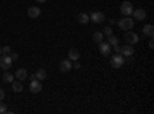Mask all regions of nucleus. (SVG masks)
I'll use <instances>...</instances> for the list:
<instances>
[{
	"label": "nucleus",
	"mask_w": 154,
	"mask_h": 114,
	"mask_svg": "<svg viewBox=\"0 0 154 114\" xmlns=\"http://www.w3.org/2000/svg\"><path fill=\"white\" fill-rule=\"evenodd\" d=\"M117 25H119V28H120V29L130 31V29L134 28V20H133L130 16H125V17H122V19L117 22Z\"/></svg>",
	"instance_id": "f257e3e1"
},
{
	"label": "nucleus",
	"mask_w": 154,
	"mask_h": 114,
	"mask_svg": "<svg viewBox=\"0 0 154 114\" xmlns=\"http://www.w3.org/2000/svg\"><path fill=\"white\" fill-rule=\"evenodd\" d=\"M109 62H111V66L112 68H122L125 65V57L120 53H116L114 56H111Z\"/></svg>",
	"instance_id": "f03ea898"
},
{
	"label": "nucleus",
	"mask_w": 154,
	"mask_h": 114,
	"mask_svg": "<svg viewBox=\"0 0 154 114\" xmlns=\"http://www.w3.org/2000/svg\"><path fill=\"white\" fill-rule=\"evenodd\" d=\"M29 91L37 94V93H40L42 91V80H38L34 77V74L31 75V83H29Z\"/></svg>",
	"instance_id": "7ed1b4c3"
},
{
	"label": "nucleus",
	"mask_w": 154,
	"mask_h": 114,
	"mask_svg": "<svg viewBox=\"0 0 154 114\" xmlns=\"http://www.w3.org/2000/svg\"><path fill=\"white\" fill-rule=\"evenodd\" d=\"M11 65H12V59H11L9 54H2L0 56V68L6 71V69L11 68Z\"/></svg>",
	"instance_id": "20e7f679"
},
{
	"label": "nucleus",
	"mask_w": 154,
	"mask_h": 114,
	"mask_svg": "<svg viewBox=\"0 0 154 114\" xmlns=\"http://www.w3.org/2000/svg\"><path fill=\"white\" fill-rule=\"evenodd\" d=\"M133 3L131 2H128V0H125V2L120 3V12L123 16H131L133 14Z\"/></svg>",
	"instance_id": "39448f33"
},
{
	"label": "nucleus",
	"mask_w": 154,
	"mask_h": 114,
	"mask_svg": "<svg viewBox=\"0 0 154 114\" xmlns=\"http://www.w3.org/2000/svg\"><path fill=\"white\" fill-rule=\"evenodd\" d=\"M89 20L94 22V23H103L106 20V16L100 11H94L93 14H89Z\"/></svg>",
	"instance_id": "423d86ee"
},
{
	"label": "nucleus",
	"mask_w": 154,
	"mask_h": 114,
	"mask_svg": "<svg viewBox=\"0 0 154 114\" xmlns=\"http://www.w3.org/2000/svg\"><path fill=\"white\" fill-rule=\"evenodd\" d=\"M131 16L134 17V20L142 22V20L146 19V11L142 9V8H137V9H133V14H131Z\"/></svg>",
	"instance_id": "0eeeda50"
},
{
	"label": "nucleus",
	"mask_w": 154,
	"mask_h": 114,
	"mask_svg": "<svg viewBox=\"0 0 154 114\" xmlns=\"http://www.w3.org/2000/svg\"><path fill=\"white\" fill-rule=\"evenodd\" d=\"M97 45H99V51H100L102 56H105V57H106L108 54H111V48H112V46H111L108 42H103V40H102V42L97 43Z\"/></svg>",
	"instance_id": "6e6552de"
},
{
	"label": "nucleus",
	"mask_w": 154,
	"mask_h": 114,
	"mask_svg": "<svg viewBox=\"0 0 154 114\" xmlns=\"http://www.w3.org/2000/svg\"><path fill=\"white\" fill-rule=\"evenodd\" d=\"M125 40L128 42V43H130V45H136L137 42H139V35L134 32V31H126L125 32Z\"/></svg>",
	"instance_id": "1a4fd4ad"
},
{
	"label": "nucleus",
	"mask_w": 154,
	"mask_h": 114,
	"mask_svg": "<svg viewBox=\"0 0 154 114\" xmlns=\"http://www.w3.org/2000/svg\"><path fill=\"white\" fill-rule=\"evenodd\" d=\"M71 68H72V62L69 59H65L59 63V69L62 72H68V71H71Z\"/></svg>",
	"instance_id": "9d476101"
},
{
	"label": "nucleus",
	"mask_w": 154,
	"mask_h": 114,
	"mask_svg": "<svg viewBox=\"0 0 154 114\" xmlns=\"http://www.w3.org/2000/svg\"><path fill=\"white\" fill-rule=\"evenodd\" d=\"M120 54H122L123 57H128V56H133V54H134V48H133V45H130V43H126V45L120 46Z\"/></svg>",
	"instance_id": "9b49d317"
},
{
	"label": "nucleus",
	"mask_w": 154,
	"mask_h": 114,
	"mask_svg": "<svg viewBox=\"0 0 154 114\" xmlns=\"http://www.w3.org/2000/svg\"><path fill=\"white\" fill-rule=\"evenodd\" d=\"M40 14H42V11H40V8H38V6H31L28 9V17H31V19L40 17Z\"/></svg>",
	"instance_id": "f8f14e48"
},
{
	"label": "nucleus",
	"mask_w": 154,
	"mask_h": 114,
	"mask_svg": "<svg viewBox=\"0 0 154 114\" xmlns=\"http://www.w3.org/2000/svg\"><path fill=\"white\" fill-rule=\"evenodd\" d=\"M14 77L17 79V80H20V82H23L25 79L28 77V71L25 69V68H19L17 71H16V74H14Z\"/></svg>",
	"instance_id": "ddd939ff"
},
{
	"label": "nucleus",
	"mask_w": 154,
	"mask_h": 114,
	"mask_svg": "<svg viewBox=\"0 0 154 114\" xmlns=\"http://www.w3.org/2000/svg\"><path fill=\"white\" fill-rule=\"evenodd\" d=\"M79 57H80V53H79V49H75V48H71L69 49V53H68V59L72 62H75V60H79Z\"/></svg>",
	"instance_id": "4468645a"
},
{
	"label": "nucleus",
	"mask_w": 154,
	"mask_h": 114,
	"mask_svg": "<svg viewBox=\"0 0 154 114\" xmlns=\"http://www.w3.org/2000/svg\"><path fill=\"white\" fill-rule=\"evenodd\" d=\"M142 32H143V35H146V37H151L154 35V26L152 25H145V26L142 28Z\"/></svg>",
	"instance_id": "2eb2a0df"
},
{
	"label": "nucleus",
	"mask_w": 154,
	"mask_h": 114,
	"mask_svg": "<svg viewBox=\"0 0 154 114\" xmlns=\"http://www.w3.org/2000/svg\"><path fill=\"white\" fill-rule=\"evenodd\" d=\"M11 85H12V91L14 93H22L23 91V85H22L20 80H12Z\"/></svg>",
	"instance_id": "dca6fc26"
},
{
	"label": "nucleus",
	"mask_w": 154,
	"mask_h": 114,
	"mask_svg": "<svg viewBox=\"0 0 154 114\" xmlns=\"http://www.w3.org/2000/svg\"><path fill=\"white\" fill-rule=\"evenodd\" d=\"M34 77L38 79V80H45V79H46V69L38 68V69L35 71V74H34Z\"/></svg>",
	"instance_id": "f3484780"
},
{
	"label": "nucleus",
	"mask_w": 154,
	"mask_h": 114,
	"mask_svg": "<svg viewBox=\"0 0 154 114\" xmlns=\"http://www.w3.org/2000/svg\"><path fill=\"white\" fill-rule=\"evenodd\" d=\"M77 22L82 23V25H86L89 22V14H85V12H80L79 16H77Z\"/></svg>",
	"instance_id": "a211bd4d"
},
{
	"label": "nucleus",
	"mask_w": 154,
	"mask_h": 114,
	"mask_svg": "<svg viewBox=\"0 0 154 114\" xmlns=\"http://www.w3.org/2000/svg\"><path fill=\"white\" fill-rule=\"evenodd\" d=\"M2 79H3V82H6V83H11V82L14 80L16 77H14V75H12L11 72H8V69H6V71L3 72V77H2Z\"/></svg>",
	"instance_id": "6ab92c4d"
},
{
	"label": "nucleus",
	"mask_w": 154,
	"mask_h": 114,
	"mask_svg": "<svg viewBox=\"0 0 154 114\" xmlns=\"http://www.w3.org/2000/svg\"><path fill=\"white\" fill-rule=\"evenodd\" d=\"M93 40H94L96 43H100L102 40H103V34H102V31H96V32L93 34Z\"/></svg>",
	"instance_id": "aec40b11"
},
{
	"label": "nucleus",
	"mask_w": 154,
	"mask_h": 114,
	"mask_svg": "<svg viewBox=\"0 0 154 114\" xmlns=\"http://www.w3.org/2000/svg\"><path fill=\"white\" fill-rule=\"evenodd\" d=\"M108 43L111 45V46H116V45H119V39H117V37H116V35H108Z\"/></svg>",
	"instance_id": "412c9836"
},
{
	"label": "nucleus",
	"mask_w": 154,
	"mask_h": 114,
	"mask_svg": "<svg viewBox=\"0 0 154 114\" xmlns=\"http://www.w3.org/2000/svg\"><path fill=\"white\" fill-rule=\"evenodd\" d=\"M102 34L106 35V37H108V35H111V34H112V28H111V26H105V28H103V31H102Z\"/></svg>",
	"instance_id": "4be33fe9"
},
{
	"label": "nucleus",
	"mask_w": 154,
	"mask_h": 114,
	"mask_svg": "<svg viewBox=\"0 0 154 114\" xmlns=\"http://www.w3.org/2000/svg\"><path fill=\"white\" fill-rule=\"evenodd\" d=\"M6 112H8V106L2 103V100H0V114H6Z\"/></svg>",
	"instance_id": "5701e85b"
},
{
	"label": "nucleus",
	"mask_w": 154,
	"mask_h": 114,
	"mask_svg": "<svg viewBox=\"0 0 154 114\" xmlns=\"http://www.w3.org/2000/svg\"><path fill=\"white\" fill-rule=\"evenodd\" d=\"M2 54H11V48L9 46H3L2 48Z\"/></svg>",
	"instance_id": "b1692460"
},
{
	"label": "nucleus",
	"mask_w": 154,
	"mask_h": 114,
	"mask_svg": "<svg viewBox=\"0 0 154 114\" xmlns=\"http://www.w3.org/2000/svg\"><path fill=\"white\" fill-rule=\"evenodd\" d=\"M9 56H11V59H12V62H16V60H19V54H17V53H11Z\"/></svg>",
	"instance_id": "393cba45"
},
{
	"label": "nucleus",
	"mask_w": 154,
	"mask_h": 114,
	"mask_svg": "<svg viewBox=\"0 0 154 114\" xmlns=\"http://www.w3.org/2000/svg\"><path fill=\"white\" fill-rule=\"evenodd\" d=\"M5 96H6L5 90H2V88H0V100H3V99H5Z\"/></svg>",
	"instance_id": "a878e982"
},
{
	"label": "nucleus",
	"mask_w": 154,
	"mask_h": 114,
	"mask_svg": "<svg viewBox=\"0 0 154 114\" xmlns=\"http://www.w3.org/2000/svg\"><path fill=\"white\" fill-rule=\"evenodd\" d=\"M80 66H82V65H80V63L77 62V60H75V63L72 65V68H74V69H80Z\"/></svg>",
	"instance_id": "bb28decb"
},
{
	"label": "nucleus",
	"mask_w": 154,
	"mask_h": 114,
	"mask_svg": "<svg viewBox=\"0 0 154 114\" xmlns=\"http://www.w3.org/2000/svg\"><path fill=\"white\" fill-rule=\"evenodd\" d=\"M148 46H149V48H151V49H152V48H154V40H152V37H151V40H149V42H148Z\"/></svg>",
	"instance_id": "cd10ccee"
},
{
	"label": "nucleus",
	"mask_w": 154,
	"mask_h": 114,
	"mask_svg": "<svg viewBox=\"0 0 154 114\" xmlns=\"http://www.w3.org/2000/svg\"><path fill=\"white\" fill-rule=\"evenodd\" d=\"M114 51H116V53H120V46L116 45V46H114Z\"/></svg>",
	"instance_id": "c85d7f7f"
},
{
	"label": "nucleus",
	"mask_w": 154,
	"mask_h": 114,
	"mask_svg": "<svg viewBox=\"0 0 154 114\" xmlns=\"http://www.w3.org/2000/svg\"><path fill=\"white\" fill-rule=\"evenodd\" d=\"M37 2H38V3H45V2H46V0H37Z\"/></svg>",
	"instance_id": "c756f323"
},
{
	"label": "nucleus",
	"mask_w": 154,
	"mask_h": 114,
	"mask_svg": "<svg viewBox=\"0 0 154 114\" xmlns=\"http://www.w3.org/2000/svg\"><path fill=\"white\" fill-rule=\"evenodd\" d=\"M0 56H2V48H0Z\"/></svg>",
	"instance_id": "7c9ffc66"
}]
</instances>
